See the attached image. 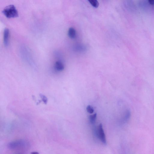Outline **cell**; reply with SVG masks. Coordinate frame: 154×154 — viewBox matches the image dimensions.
Here are the masks:
<instances>
[{
  "label": "cell",
  "instance_id": "5",
  "mask_svg": "<svg viewBox=\"0 0 154 154\" xmlns=\"http://www.w3.org/2000/svg\"><path fill=\"white\" fill-rule=\"evenodd\" d=\"M54 68L57 71H61L64 69V66L61 61L58 60L54 64Z\"/></svg>",
  "mask_w": 154,
  "mask_h": 154
},
{
  "label": "cell",
  "instance_id": "4",
  "mask_svg": "<svg viewBox=\"0 0 154 154\" xmlns=\"http://www.w3.org/2000/svg\"><path fill=\"white\" fill-rule=\"evenodd\" d=\"M9 30L8 28H5L3 33V42L5 46H7L9 44Z\"/></svg>",
  "mask_w": 154,
  "mask_h": 154
},
{
  "label": "cell",
  "instance_id": "10",
  "mask_svg": "<svg viewBox=\"0 0 154 154\" xmlns=\"http://www.w3.org/2000/svg\"><path fill=\"white\" fill-rule=\"evenodd\" d=\"M31 154H39V153L37 152H33L31 153Z\"/></svg>",
  "mask_w": 154,
  "mask_h": 154
},
{
  "label": "cell",
  "instance_id": "2",
  "mask_svg": "<svg viewBox=\"0 0 154 154\" xmlns=\"http://www.w3.org/2000/svg\"><path fill=\"white\" fill-rule=\"evenodd\" d=\"M28 144L26 140H19L9 143L7 144V147L11 149H16L25 147Z\"/></svg>",
  "mask_w": 154,
  "mask_h": 154
},
{
  "label": "cell",
  "instance_id": "3",
  "mask_svg": "<svg viewBox=\"0 0 154 154\" xmlns=\"http://www.w3.org/2000/svg\"><path fill=\"white\" fill-rule=\"evenodd\" d=\"M97 134L101 142L104 144H106V140L105 135L102 125L101 124H100L98 126L97 130Z\"/></svg>",
  "mask_w": 154,
  "mask_h": 154
},
{
  "label": "cell",
  "instance_id": "8",
  "mask_svg": "<svg viewBox=\"0 0 154 154\" xmlns=\"http://www.w3.org/2000/svg\"><path fill=\"white\" fill-rule=\"evenodd\" d=\"M88 1L94 7L97 8L98 7L99 3L96 0H89Z\"/></svg>",
  "mask_w": 154,
  "mask_h": 154
},
{
  "label": "cell",
  "instance_id": "6",
  "mask_svg": "<svg viewBox=\"0 0 154 154\" xmlns=\"http://www.w3.org/2000/svg\"><path fill=\"white\" fill-rule=\"evenodd\" d=\"M68 34L69 37L72 39L75 38L76 36V32L75 29L72 27L70 28L68 30Z\"/></svg>",
  "mask_w": 154,
  "mask_h": 154
},
{
  "label": "cell",
  "instance_id": "7",
  "mask_svg": "<svg viewBox=\"0 0 154 154\" xmlns=\"http://www.w3.org/2000/svg\"><path fill=\"white\" fill-rule=\"evenodd\" d=\"M97 114L94 113L89 116V120L91 123L93 124L95 123L97 118Z\"/></svg>",
  "mask_w": 154,
  "mask_h": 154
},
{
  "label": "cell",
  "instance_id": "1",
  "mask_svg": "<svg viewBox=\"0 0 154 154\" xmlns=\"http://www.w3.org/2000/svg\"><path fill=\"white\" fill-rule=\"evenodd\" d=\"M2 12L5 16L8 18L16 17L18 15V11L13 5H9L5 7Z\"/></svg>",
  "mask_w": 154,
  "mask_h": 154
},
{
  "label": "cell",
  "instance_id": "9",
  "mask_svg": "<svg viewBox=\"0 0 154 154\" xmlns=\"http://www.w3.org/2000/svg\"><path fill=\"white\" fill-rule=\"evenodd\" d=\"M87 112L90 114H92L94 112V109L91 106L88 105L86 107Z\"/></svg>",
  "mask_w": 154,
  "mask_h": 154
},
{
  "label": "cell",
  "instance_id": "11",
  "mask_svg": "<svg viewBox=\"0 0 154 154\" xmlns=\"http://www.w3.org/2000/svg\"><path fill=\"white\" fill-rule=\"evenodd\" d=\"M22 154V153H18V154Z\"/></svg>",
  "mask_w": 154,
  "mask_h": 154
}]
</instances>
